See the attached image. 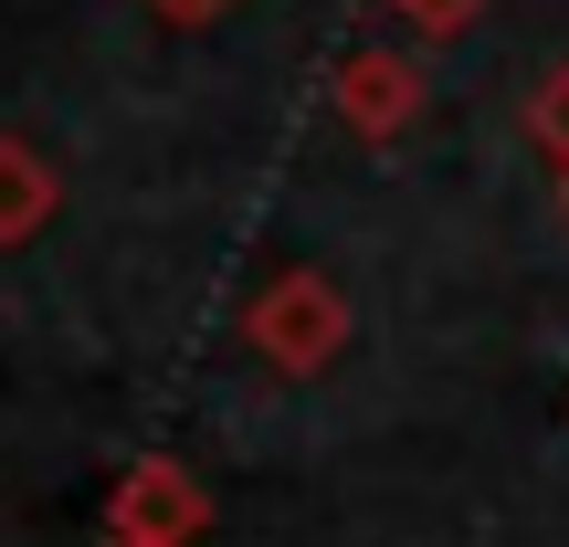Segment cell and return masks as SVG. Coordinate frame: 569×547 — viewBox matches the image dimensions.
Masks as SVG:
<instances>
[{
	"label": "cell",
	"mask_w": 569,
	"mask_h": 547,
	"mask_svg": "<svg viewBox=\"0 0 569 547\" xmlns=\"http://www.w3.org/2000/svg\"><path fill=\"white\" fill-rule=\"evenodd\" d=\"M528 138L569 169V63H559V74H538V95H528Z\"/></svg>",
	"instance_id": "5b68a950"
},
{
	"label": "cell",
	"mask_w": 569,
	"mask_h": 547,
	"mask_svg": "<svg viewBox=\"0 0 569 547\" xmlns=\"http://www.w3.org/2000/svg\"><path fill=\"white\" fill-rule=\"evenodd\" d=\"M338 117L359 126L369 148L401 138V126L422 117V74H411L401 53H348V63H338Z\"/></svg>",
	"instance_id": "7a4b0ae2"
},
{
	"label": "cell",
	"mask_w": 569,
	"mask_h": 547,
	"mask_svg": "<svg viewBox=\"0 0 569 547\" xmlns=\"http://www.w3.org/2000/svg\"><path fill=\"white\" fill-rule=\"evenodd\" d=\"M190 527H201V495H190L180 464H138L117 485V537L127 547H180Z\"/></svg>",
	"instance_id": "3957f363"
},
{
	"label": "cell",
	"mask_w": 569,
	"mask_h": 547,
	"mask_svg": "<svg viewBox=\"0 0 569 547\" xmlns=\"http://www.w3.org/2000/svg\"><path fill=\"white\" fill-rule=\"evenodd\" d=\"M401 21H422V32H465L475 0H401Z\"/></svg>",
	"instance_id": "8992f818"
},
{
	"label": "cell",
	"mask_w": 569,
	"mask_h": 547,
	"mask_svg": "<svg viewBox=\"0 0 569 547\" xmlns=\"http://www.w3.org/2000/svg\"><path fill=\"white\" fill-rule=\"evenodd\" d=\"M148 11H159V21H180V32H201V21H211V11H232V0H148Z\"/></svg>",
	"instance_id": "52a82bcc"
},
{
	"label": "cell",
	"mask_w": 569,
	"mask_h": 547,
	"mask_svg": "<svg viewBox=\"0 0 569 547\" xmlns=\"http://www.w3.org/2000/svg\"><path fill=\"white\" fill-rule=\"evenodd\" d=\"M53 201H63L53 159H42L32 138H0V243H32V232L53 222Z\"/></svg>",
	"instance_id": "277c9868"
},
{
	"label": "cell",
	"mask_w": 569,
	"mask_h": 547,
	"mask_svg": "<svg viewBox=\"0 0 569 547\" xmlns=\"http://www.w3.org/2000/svg\"><path fill=\"white\" fill-rule=\"evenodd\" d=\"M243 337L264 347L274 368H327V358L348 347V295H338L327 274H274L264 295H253Z\"/></svg>",
	"instance_id": "6da1fadb"
}]
</instances>
